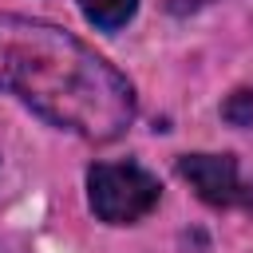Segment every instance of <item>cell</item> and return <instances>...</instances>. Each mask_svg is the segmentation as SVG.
Wrapping results in <instances>:
<instances>
[{
	"instance_id": "1",
	"label": "cell",
	"mask_w": 253,
	"mask_h": 253,
	"mask_svg": "<svg viewBox=\"0 0 253 253\" xmlns=\"http://www.w3.org/2000/svg\"><path fill=\"white\" fill-rule=\"evenodd\" d=\"M0 91L91 142H111L134 123V91L123 71L71 32L8 12H0Z\"/></svg>"
},
{
	"instance_id": "2",
	"label": "cell",
	"mask_w": 253,
	"mask_h": 253,
	"mask_svg": "<svg viewBox=\"0 0 253 253\" xmlns=\"http://www.w3.org/2000/svg\"><path fill=\"white\" fill-rule=\"evenodd\" d=\"M91 210L111 225H130L158 206V178L138 162H99L87 170Z\"/></svg>"
},
{
	"instance_id": "3",
	"label": "cell",
	"mask_w": 253,
	"mask_h": 253,
	"mask_svg": "<svg viewBox=\"0 0 253 253\" xmlns=\"http://www.w3.org/2000/svg\"><path fill=\"white\" fill-rule=\"evenodd\" d=\"M178 174L210 206H233L241 198L237 162L229 154H186V158H178Z\"/></svg>"
},
{
	"instance_id": "4",
	"label": "cell",
	"mask_w": 253,
	"mask_h": 253,
	"mask_svg": "<svg viewBox=\"0 0 253 253\" xmlns=\"http://www.w3.org/2000/svg\"><path fill=\"white\" fill-rule=\"evenodd\" d=\"M79 8H83V16H87L95 28L115 32V28H123V24L134 16L138 0H79Z\"/></svg>"
},
{
	"instance_id": "5",
	"label": "cell",
	"mask_w": 253,
	"mask_h": 253,
	"mask_svg": "<svg viewBox=\"0 0 253 253\" xmlns=\"http://www.w3.org/2000/svg\"><path fill=\"white\" fill-rule=\"evenodd\" d=\"M221 115H225V123H233V126H253V91H233V95L225 99Z\"/></svg>"
},
{
	"instance_id": "6",
	"label": "cell",
	"mask_w": 253,
	"mask_h": 253,
	"mask_svg": "<svg viewBox=\"0 0 253 253\" xmlns=\"http://www.w3.org/2000/svg\"><path fill=\"white\" fill-rule=\"evenodd\" d=\"M202 4H210V0H166V8L178 12V16H182V12H194V8H202Z\"/></svg>"
},
{
	"instance_id": "7",
	"label": "cell",
	"mask_w": 253,
	"mask_h": 253,
	"mask_svg": "<svg viewBox=\"0 0 253 253\" xmlns=\"http://www.w3.org/2000/svg\"><path fill=\"white\" fill-rule=\"evenodd\" d=\"M241 198H245V210L253 213V186H249V190H241Z\"/></svg>"
}]
</instances>
